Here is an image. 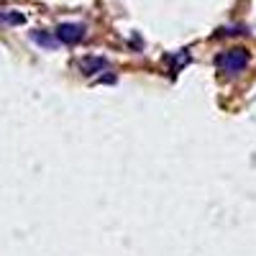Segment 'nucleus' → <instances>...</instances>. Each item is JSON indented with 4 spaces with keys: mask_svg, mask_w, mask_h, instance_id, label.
<instances>
[{
    "mask_svg": "<svg viewBox=\"0 0 256 256\" xmlns=\"http://www.w3.org/2000/svg\"><path fill=\"white\" fill-rule=\"evenodd\" d=\"M216 64L223 72H228V74H238L241 70H246L248 54H246V49H228V52L216 56Z\"/></svg>",
    "mask_w": 256,
    "mask_h": 256,
    "instance_id": "nucleus-1",
    "label": "nucleus"
},
{
    "mask_svg": "<svg viewBox=\"0 0 256 256\" xmlns=\"http://www.w3.org/2000/svg\"><path fill=\"white\" fill-rule=\"evenodd\" d=\"M56 38L62 41V44H77V41L84 38V26L82 24H62L56 28Z\"/></svg>",
    "mask_w": 256,
    "mask_h": 256,
    "instance_id": "nucleus-2",
    "label": "nucleus"
},
{
    "mask_svg": "<svg viewBox=\"0 0 256 256\" xmlns=\"http://www.w3.org/2000/svg\"><path fill=\"white\" fill-rule=\"evenodd\" d=\"M80 67L84 74H95V72H102V67H108V62L105 59H84Z\"/></svg>",
    "mask_w": 256,
    "mask_h": 256,
    "instance_id": "nucleus-3",
    "label": "nucleus"
},
{
    "mask_svg": "<svg viewBox=\"0 0 256 256\" xmlns=\"http://www.w3.org/2000/svg\"><path fill=\"white\" fill-rule=\"evenodd\" d=\"M31 38L36 41V44H44L46 49H52V46H54V38H52V36H46V34H38V31H34V34H31Z\"/></svg>",
    "mask_w": 256,
    "mask_h": 256,
    "instance_id": "nucleus-4",
    "label": "nucleus"
},
{
    "mask_svg": "<svg viewBox=\"0 0 256 256\" xmlns=\"http://www.w3.org/2000/svg\"><path fill=\"white\" fill-rule=\"evenodd\" d=\"M0 20H8V24H24V16L20 13H0Z\"/></svg>",
    "mask_w": 256,
    "mask_h": 256,
    "instance_id": "nucleus-5",
    "label": "nucleus"
}]
</instances>
